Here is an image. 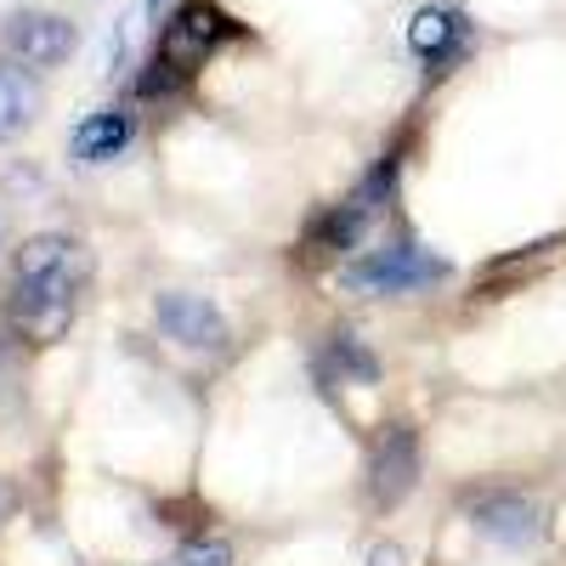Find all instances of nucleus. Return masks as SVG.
Returning a JSON list of instances; mask_svg holds the SVG:
<instances>
[{"label": "nucleus", "mask_w": 566, "mask_h": 566, "mask_svg": "<svg viewBox=\"0 0 566 566\" xmlns=\"http://www.w3.org/2000/svg\"><path fill=\"white\" fill-rule=\"evenodd\" d=\"M12 283H34V290L85 301L91 250L80 239H69V232H34V239H23L18 255H12Z\"/></svg>", "instance_id": "f257e3e1"}, {"label": "nucleus", "mask_w": 566, "mask_h": 566, "mask_svg": "<svg viewBox=\"0 0 566 566\" xmlns=\"http://www.w3.org/2000/svg\"><path fill=\"white\" fill-rule=\"evenodd\" d=\"M437 277H448V261H437L419 244H386V250H368L363 261L340 266V283L352 295H408Z\"/></svg>", "instance_id": "f03ea898"}, {"label": "nucleus", "mask_w": 566, "mask_h": 566, "mask_svg": "<svg viewBox=\"0 0 566 566\" xmlns=\"http://www.w3.org/2000/svg\"><path fill=\"white\" fill-rule=\"evenodd\" d=\"M239 34V23H232L216 0H181V7L170 12V23L159 29V52L154 57H165L176 74H193V69H205L221 45Z\"/></svg>", "instance_id": "7ed1b4c3"}, {"label": "nucleus", "mask_w": 566, "mask_h": 566, "mask_svg": "<svg viewBox=\"0 0 566 566\" xmlns=\"http://www.w3.org/2000/svg\"><path fill=\"white\" fill-rule=\"evenodd\" d=\"M0 40H7V57H18L23 69H57L74 57L80 29L63 12H12Z\"/></svg>", "instance_id": "20e7f679"}, {"label": "nucleus", "mask_w": 566, "mask_h": 566, "mask_svg": "<svg viewBox=\"0 0 566 566\" xmlns=\"http://www.w3.org/2000/svg\"><path fill=\"white\" fill-rule=\"evenodd\" d=\"M464 515H470V527H476L482 538H493L504 549H522V544H533L544 533V510L527 493H510V488L476 493V499L464 504Z\"/></svg>", "instance_id": "39448f33"}, {"label": "nucleus", "mask_w": 566, "mask_h": 566, "mask_svg": "<svg viewBox=\"0 0 566 566\" xmlns=\"http://www.w3.org/2000/svg\"><path fill=\"white\" fill-rule=\"evenodd\" d=\"M154 317H159L165 335H170L176 346H187V352H221V346L232 340L227 312H221L216 301H205V295H187V290L159 295V301H154Z\"/></svg>", "instance_id": "423d86ee"}, {"label": "nucleus", "mask_w": 566, "mask_h": 566, "mask_svg": "<svg viewBox=\"0 0 566 566\" xmlns=\"http://www.w3.org/2000/svg\"><path fill=\"white\" fill-rule=\"evenodd\" d=\"M7 317H12V335L18 340L57 346L69 328H74V317H80V301L74 295H52V290H34V283H12Z\"/></svg>", "instance_id": "0eeeda50"}, {"label": "nucleus", "mask_w": 566, "mask_h": 566, "mask_svg": "<svg viewBox=\"0 0 566 566\" xmlns=\"http://www.w3.org/2000/svg\"><path fill=\"white\" fill-rule=\"evenodd\" d=\"M408 45L431 74H448L470 52V18L459 7H419L408 23Z\"/></svg>", "instance_id": "6e6552de"}, {"label": "nucleus", "mask_w": 566, "mask_h": 566, "mask_svg": "<svg viewBox=\"0 0 566 566\" xmlns=\"http://www.w3.org/2000/svg\"><path fill=\"white\" fill-rule=\"evenodd\" d=\"M413 476H419V437L413 424H386L380 448L368 459V493L374 504H402L413 493Z\"/></svg>", "instance_id": "1a4fd4ad"}, {"label": "nucleus", "mask_w": 566, "mask_h": 566, "mask_svg": "<svg viewBox=\"0 0 566 566\" xmlns=\"http://www.w3.org/2000/svg\"><path fill=\"white\" fill-rule=\"evenodd\" d=\"M130 114L125 108H97V114H85L74 125V159L80 165H103L114 154H125V142H130Z\"/></svg>", "instance_id": "9d476101"}, {"label": "nucleus", "mask_w": 566, "mask_h": 566, "mask_svg": "<svg viewBox=\"0 0 566 566\" xmlns=\"http://www.w3.org/2000/svg\"><path fill=\"white\" fill-rule=\"evenodd\" d=\"M40 114V85L23 74L18 57H0V142H12L18 130H29Z\"/></svg>", "instance_id": "9b49d317"}, {"label": "nucleus", "mask_w": 566, "mask_h": 566, "mask_svg": "<svg viewBox=\"0 0 566 566\" xmlns=\"http://www.w3.org/2000/svg\"><path fill=\"white\" fill-rule=\"evenodd\" d=\"M328 363L340 368V380H357V386H374V374H380V363L363 352L357 335H335V340H328Z\"/></svg>", "instance_id": "f8f14e48"}, {"label": "nucleus", "mask_w": 566, "mask_h": 566, "mask_svg": "<svg viewBox=\"0 0 566 566\" xmlns=\"http://www.w3.org/2000/svg\"><path fill=\"white\" fill-rule=\"evenodd\" d=\"M176 566H232V549L221 538H193V544H181Z\"/></svg>", "instance_id": "ddd939ff"}, {"label": "nucleus", "mask_w": 566, "mask_h": 566, "mask_svg": "<svg viewBox=\"0 0 566 566\" xmlns=\"http://www.w3.org/2000/svg\"><path fill=\"white\" fill-rule=\"evenodd\" d=\"M368 566H402V549H391V544H386V549H374Z\"/></svg>", "instance_id": "4468645a"}, {"label": "nucleus", "mask_w": 566, "mask_h": 566, "mask_svg": "<svg viewBox=\"0 0 566 566\" xmlns=\"http://www.w3.org/2000/svg\"><path fill=\"white\" fill-rule=\"evenodd\" d=\"M159 7H165V0H148V12H154V18H159Z\"/></svg>", "instance_id": "2eb2a0df"}, {"label": "nucleus", "mask_w": 566, "mask_h": 566, "mask_svg": "<svg viewBox=\"0 0 566 566\" xmlns=\"http://www.w3.org/2000/svg\"><path fill=\"white\" fill-rule=\"evenodd\" d=\"M0 515H7V493H0Z\"/></svg>", "instance_id": "dca6fc26"}, {"label": "nucleus", "mask_w": 566, "mask_h": 566, "mask_svg": "<svg viewBox=\"0 0 566 566\" xmlns=\"http://www.w3.org/2000/svg\"><path fill=\"white\" fill-rule=\"evenodd\" d=\"M0 357H7V340H0Z\"/></svg>", "instance_id": "f3484780"}]
</instances>
